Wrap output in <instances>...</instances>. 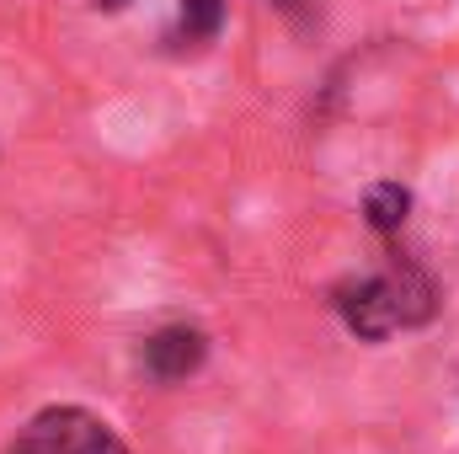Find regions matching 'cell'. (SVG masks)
<instances>
[{
  "instance_id": "7a4b0ae2",
  "label": "cell",
  "mask_w": 459,
  "mask_h": 454,
  "mask_svg": "<svg viewBox=\"0 0 459 454\" xmlns=\"http://www.w3.org/2000/svg\"><path fill=\"white\" fill-rule=\"evenodd\" d=\"M332 305H337V316H342L347 332L363 337V342H385L390 332L406 327V321H401V300H395L385 267L368 273V278H347V284H337V289H332Z\"/></svg>"
},
{
  "instance_id": "5b68a950",
  "label": "cell",
  "mask_w": 459,
  "mask_h": 454,
  "mask_svg": "<svg viewBox=\"0 0 459 454\" xmlns=\"http://www.w3.org/2000/svg\"><path fill=\"white\" fill-rule=\"evenodd\" d=\"M406 214H411V193L401 182H374L363 193V220H368V230L395 235V230L406 225Z\"/></svg>"
},
{
  "instance_id": "3957f363",
  "label": "cell",
  "mask_w": 459,
  "mask_h": 454,
  "mask_svg": "<svg viewBox=\"0 0 459 454\" xmlns=\"http://www.w3.org/2000/svg\"><path fill=\"white\" fill-rule=\"evenodd\" d=\"M204 358H209V337H204L198 327H187V321L150 332L144 347H139V369H144V380H155V385H182L187 374L204 369Z\"/></svg>"
},
{
  "instance_id": "277c9868",
  "label": "cell",
  "mask_w": 459,
  "mask_h": 454,
  "mask_svg": "<svg viewBox=\"0 0 459 454\" xmlns=\"http://www.w3.org/2000/svg\"><path fill=\"white\" fill-rule=\"evenodd\" d=\"M225 27V0H177V27H171V48H209Z\"/></svg>"
},
{
  "instance_id": "8992f818",
  "label": "cell",
  "mask_w": 459,
  "mask_h": 454,
  "mask_svg": "<svg viewBox=\"0 0 459 454\" xmlns=\"http://www.w3.org/2000/svg\"><path fill=\"white\" fill-rule=\"evenodd\" d=\"M117 5H123V0H97V11H117Z\"/></svg>"
},
{
  "instance_id": "6da1fadb",
  "label": "cell",
  "mask_w": 459,
  "mask_h": 454,
  "mask_svg": "<svg viewBox=\"0 0 459 454\" xmlns=\"http://www.w3.org/2000/svg\"><path fill=\"white\" fill-rule=\"evenodd\" d=\"M5 454H128V450L97 412H86V406H48L11 439Z\"/></svg>"
}]
</instances>
